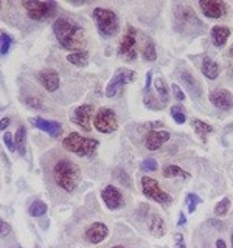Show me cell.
Masks as SVG:
<instances>
[{
  "label": "cell",
  "instance_id": "obj_2",
  "mask_svg": "<svg viewBox=\"0 0 233 248\" xmlns=\"http://www.w3.org/2000/svg\"><path fill=\"white\" fill-rule=\"evenodd\" d=\"M53 180L62 191L73 192L81 182V170L70 158H59L53 165Z\"/></svg>",
  "mask_w": 233,
  "mask_h": 248
},
{
  "label": "cell",
  "instance_id": "obj_27",
  "mask_svg": "<svg viewBox=\"0 0 233 248\" xmlns=\"http://www.w3.org/2000/svg\"><path fill=\"white\" fill-rule=\"evenodd\" d=\"M162 175L165 178H174V177H182V178H190L191 175L183 170L182 168H179L176 165H166L162 170Z\"/></svg>",
  "mask_w": 233,
  "mask_h": 248
},
{
  "label": "cell",
  "instance_id": "obj_48",
  "mask_svg": "<svg viewBox=\"0 0 233 248\" xmlns=\"http://www.w3.org/2000/svg\"><path fill=\"white\" fill-rule=\"evenodd\" d=\"M0 8H2V2H0Z\"/></svg>",
  "mask_w": 233,
  "mask_h": 248
},
{
  "label": "cell",
  "instance_id": "obj_12",
  "mask_svg": "<svg viewBox=\"0 0 233 248\" xmlns=\"http://www.w3.org/2000/svg\"><path fill=\"white\" fill-rule=\"evenodd\" d=\"M199 8L210 19H221L229 13V5L222 0H200Z\"/></svg>",
  "mask_w": 233,
  "mask_h": 248
},
{
  "label": "cell",
  "instance_id": "obj_34",
  "mask_svg": "<svg viewBox=\"0 0 233 248\" xmlns=\"http://www.w3.org/2000/svg\"><path fill=\"white\" fill-rule=\"evenodd\" d=\"M199 203H200L199 196H196V194H193V192L186 194V205H188V211H190V213H194V211H196V208H198Z\"/></svg>",
  "mask_w": 233,
  "mask_h": 248
},
{
  "label": "cell",
  "instance_id": "obj_49",
  "mask_svg": "<svg viewBox=\"0 0 233 248\" xmlns=\"http://www.w3.org/2000/svg\"><path fill=\"white\" fill-rule=\"evenodd\" d=\"M232 54H233V46H232Z\"/></svg>",
  "mask_w": 233,
  "mask_h": 248
},
{
  "label": "cell",
  "instance_id": "obj_21",
  "mask_svg": "<svg viewBox=\"0 0 233 248\" xmlns=\"http://www.w3.org/2000/svg\"><path fill=\"white\" fill-rule=\"evenodd\" d=\"M150 232L154 237H162L166 232V225L163 217L159 214H154L150 220Z\"/></svg>",
  "mask_w": 233,
  "mask_h": 248
},
{
  "label": "cell",
  "instance_id": "obj_8",
  "mask_svg": "<svg viewBox=\"0 0 233 248\" xmlns=\"http://www.w3.org/2000/svg\"><path fill=\"white\" fill-rule=\"evenodd\" d=\"M93 126L101 134H112L118 129V118L112 108L101 107L98 112H95V118H93Z\"/></svg>",
  "mask_w": 233,
  "mask_h": 248
},
{
  "label": "cell",
  "instance_id": "obj_47",
  "mask_svg": "<svg viewBox=\"0 0 233 248\" xmlns=\"http://www.w3.org/2000/svg\"><path fill=\"white\" fill-rule=\"evenodd\" d=\"M230 240H232V248H233V231H232V237H230Z\"/></svg>",
  "mask_w": 233,
  "mask_h": 248
},
{
  "label": "cell",
  "instance_id": "obj_31",
  "mask_svg": "<svg viewBox=\"0 0 233 248\" xmlns=\"http://www.w3.org/2000/svg\"><path fill=\"white\" fill-rule=\"evenodd\" d=\"M230 199L229 197H224L219 203H216V206H215V214L217 216V217H222V216H225L229 211H230Z\"/></svg>",
  "mask_w": 233,
  "mask_h": 248
},
{
  "label": "cell",
  "instance_id": "obj_23",
  "mask_svg": "<svg viewBox=\"0 0 233 248\" xmlns=\"http://www.w3.org/2000/svg\"><path fill=\"white\" fill-rule=\"evenodd\" d=\"M14 141H16V151L19 152V155H25L27 154V129L20 126L14 135Z\"/></svg>",
  "mask_w": 233,
  "mask_h": 248
},
{
  "label": "cell",
  "instance_id": "obj_33",
  "mask_svg": "<svg viewBox=\"0 0 233 248\" xmlns=\"http://www.w3.org/2000/svg\"><path fill=\"white\" fill-rule=\"evenodd\" d=\"M11 44H13V39L10 36L5 34V33L0 34V54H6L8 51H10Z\"/></svg>",
  "mask_w": 233,
  "mask_h": 248
},
{
  "label": "cell",
  "instance_id": "obj_38",
  "mask_svg": "<svg viewBox=\"0 0 233 248\" xmlns=\"http://www.w3.org/2000/svg\"><path fill=\"white\" fill-rule=\"evenodd\" d=\"M3 143L6 146V149L10 152L16 151V141H14V135H11L10 132H5L3 134Z\"/></svg>",
  "mask_w": 233,
  "mask_h": 248
},
{
  "label": "cell",
  "instance_id": "obj_13",
  "mask_svg": "<svg viewBox=\"0 0 233 248\" xmlns=\"http://www.w3.org/2000/svg\"><path fill=\"white\" fill-rule=\"evenodd\" d=\"M101 199H103L104 205L111 209V211H116V209L124 206L123 194L120 192L118 188H115L112 185H107L106 188L101 191Z\"/></svg>",
  "mask_w": 233,
  "mask_h": 248
},
{
  "label": "cell",
  "instance_id": "obj_50",
  "mask_svg": "<svg viewBox=\"0 0 233 248\" xmlns=\"http://www.w3.org/2000/svg\"><path fill=\"white\" fill-rule=\"evenodd\" d=\"M16 248H20V247H16Z\"/></svg>",
  "mask_w": 233,
  "mask_h": 248
},
{
  "label": "cell",
  "instance_id": "obj_45",
  "mask_svg": "<svg viewBox=\"0 0 233 248\" xmlns=\"http://www.w3.org/2000/svg\"><path fill=\"white\" fill-rule=\"evenodd\" d=\"M216 248H227V245H225V242L222 239H217L216 240Z\"/></svg>",
  "mask_w": 233,
  "mask_h": 248
},
{
  "label": "cell",
  "instance_id": "obj_42",
  "mask_svg": "<svg viewBox=\"0 0 233 248\" xmlns=\"http://www.w3.org/2000/svg\"><path fill=\"white\" fill-rule=\"evenodd\" d=\"M151 82H152V72H148L145 79V92H151Z\"/></svg>",
  "mask_w": 233,
  "mask_h": 248
},
{
  "label": "cell",
  "instance_id": "obj_44",
  "mask_svg": "<svg viewBox=\"0 0 233 248\" xmlns=\"http://www.w3.org/2000/svg\"><path fill=\"white\" fill-rule=\"evenodd\" d=\"M185 223H186V217L183 216V213H181V214H179V222H177V225H179V227H183Z\"/></svg>",
  "mask_w": 233,
  "mask_h": 248
},
{
  "label": "cell",
  "instance_id": "obj_11",
  "mask_svg": "<svg viewBox=\"0 0 233 248\" xmlns=\"http://www.w3.org/2000/svg\"><path fill=\"white\" fill-rule=\"evenodd\" d=\"M93 113H95V108H93L92 104H83L80 107H76L75 110L70 113V121L76 124L78 127H81L84 132H90L92 130L90 120Z\"/></svg>",
  "mask_w": 233,
  "mask_h": 248
},
{
  "label": "cell",
  "instance_id": "obj_40",
  "mask_svg": "<svg viewBox=\"0 0 233 248\" xmlns=\"http://www.w3.org/2000/svg\"><path fill=\"white\" fill-rule=\"evenodd\" d=\"M11 232V227L10 223H6L3 219H0V237H5Z\"/></svg>",
  "mask_w": 233,
  "mask_h": 248
},
{
  "label": "cell",
  "instance_id": "obj_6",
  "mask_svg": "<svg viewBox=\"0 0 233 248\" xmlns=\"http://www.w3.org/2000/svg\"><path fill=\"white\" fill-rule=\"evenodd\" d=\"M22 6L25 8L28 13V17L42 22L49 20L51 16L56 13L58 5L54 2H37V0H28V2H22Z\"/></svg>",
  "mask_w": 233,
  "mask_h": 248
},
{
  "label": "cell",
  "instance_id": "obj_43",
  "mask_svg": "<svg viewBox=\"0 0 233 248\" xmlns=\"http://www.w3.org/2000/svg\"><path fill=\"white\" fill-rule=\"evenodd\" d=\"M11 124V120L10 118H2L0 120V130H5L8 126Z\"/></svg>",
  "mask_w": 233,
  "mask_h": 248
},
{
  "label": "cell",
  "instance_id": "obj_18",
  "mask_svg": "<svg viewBox=\"0 0 233 248\" xmlns=\"http://www.w3.org/2000/svg\"><path fill=\"white\" fill-rule=\"evenodd\" d=\"M31 121H33V126L36 129L45 132V134H49L53 138H58L62 135V124L58 121L45 120V118H41V116H36V118H33Z\"/></svg>",
  "mask_w": 233,
  "mask_h": 248
},
{
  "label": "cell",
  "instance_id": "obj_1",
  "mask_svg": "<svg viewBox=\"0 0 233 248\" xmlns=\"http://www.w3.org/2000/svg\"><path fill=\"white\" fill-rule=\"evenodd\" d=\"M53 33L64 50L83 51L85 45V34L81 25L67 17H59L53 23Z\"/></svg>",
  "mask_w": 233,
  "mask_h": 248
},
{
  "label": "cell",
  "instance_id": "obj_17",
  "mask_svg": "<svg viewBox=\"0 0 233 248\" xmlns=\"http://www.w3.org/2000/svg\"><path fill=\"white\" fill-rule=\"evenodd\" d=\"M37 79L47 92H56L61 85L59 73L53 68H45V70H42V72H39Z\"/></svg>",
  "mask_w": 233,
  "mask_h": 248
},
{
  "label": "cell",
  "instance_id": "obj_20",
  "mask_svg": "<svg viewBox=\"0 0 233 248\" xmlns=\"http://www.w3.org/2000/svg\"><path fill=\"white\" fill-rule=\"evenodd\" d=\"M210 37H212L213 45L217 46V48H221V46H224L225 42H227V39L230 37V28L222 27V25H216L212 28V31H210Z\"/></svg>",
  "mask_w": 233,
  "mask_h": 248
},
{
  "label": "cell",
  "instance_id": "obj_19",
  "mask_svg": "<svg viewBox=\"0 0 233 248\" xmlns=\"http://www.w3.org/2000/svg\"><path fill=\"white\" fill-rule=\"evenodd\" d=\"M179 81L183 84L185 90L190 93V96L193 99H199L202 96V87H200V84H199V81L190 72L183 70V72L179 75Z\"/></svg>",
  "mask_w": 233,
  "mask_h": 248
},
{
  "label": "cell",
  "instance_id": "obj_16",
  "mask_svg": "<svg viewBox=\"0 0 233 248\" xmlns=\"http://www.w3.org/2000/svg\"><path fill=\"white\" fill-rule=\"evenodd\" d=\"M109 236V228L103 222H93L90 227L85 230V240L92 245H98Z\"/></svg>",
  "mask_w": 233,
  "mask_h": 248
},
{
  "label": "cell",
  "instance_id": "obj_46",
  "mask_svg": "<svg viewBox=\"0 0 233 248\" xmlns=\"http://www.w3.org/2000/svg\"><path fill=\"white\" fill-rule=\"evenodd\" d=\"M111 248H126L124 245H114V247H111Z\"/></svg>",
  "mask_w": 233,
  "mask_h": 248
},
{
  "label": "cell",
  "instance_id": "obj_41",
  "mask_svg": "<svg viewBox=\"0 0 233 248\" xmlns=\"http://www.w3.org/2000/svg\"><path fill=\"white\" fill-rule=\"evenodd\" d=\"M174 245H176V248H185V240L181 232H176L174 234Z\"/></svg>",
  "mask_w": 233,
  "mask_h": 248
},
{
  "label": "cell",
  "instance_id": "obj_37",
  "mask_svg": "<svg viewBox=\"0 0 233 248\" xmlns=\"http://www.w3.org/2000/svg\"><path fill=\"white\" fill-rule=\"evenodd\" d=\"M115 178L118 180L120 183H123L124 186H128V188H131V178L128 177V174L124 172L123 169H116L115 170Z\"/></svg>",
  "mask_w": 233,
  "mask_h": 248
},
{
  "label": "cell",
  "instance_id": "obj_26",
  "mask_svg": "<svg viewBox=\"0 0 233 248\" xmlns=\"http://www.w3.org/2000/svg\"><path fill=\"white\" fill-rule=\"evenodd\" d=\"M191 126H193L194 132H196V134H198L202 140H205L207 135H208V134H212V132H213V127L210 126L208 123L202 121V120H199V118H194V120L191 121Z\"/></svg>",
  "mask_w": 233,
  "mask_h": 248
},
{
  "label": "cell",
  "instance_id": "obj_10",
  "mask_svg": "<svg viewBox=\"0 0 233 248\" xmlns=\"http://www.w3.org/2000/svg\"><path fill=\"white\" fill-rule=\"evenodd\" d=\"M137 31L134 27H128L124 34L121 37V42L118 45V56H123L126 61H135L137 59V50H135V42H137Z\"/></svg>",
  "mask_w": 233,
  "mask_h": 248
},
{
  "label": "cell",
  "instance_id": "obj_35",
  "mask_svg": "<svg viewBox=\"0 0 233 248\" xmlns=\"http://www.w3.org/2000/svg\"><path fill=\"white\" fill-rule=\"evenodd\" d=\"M157 161L154 158H146L142 161V165H140V169L143 170V172H154V170H157Z\"/></svg>",
  "mask_w": 233,
  "mask_h": 248
},
{
  "label": "cell",
  "instance_id": "obj_5",
  "mask_svg": "<svg viewBox=\"0 0 233 248\" xmlns=\"http://www.w3.org/2000/svg\"><path fill=\"white\" fill-rule=\"evenodd\" d=\"M92 17L95 20L98 33L103 37H114L120 30V20L112 10L106 8H95L92 11Z\"/></svg>",
  "mask_w": 233,
  "mask_h": 248
},
{
  "label": "cell",
  "instance_id": "obj_29",
  "mask_svg": "<svg viewBox=\"0 0 233 248\" xmlns=\"http://www.w3.org/2000/svg\"><path fill=\"white\" fill-rule=\"evenodd\" d=\"M143 104L151 108V110H162L165 104H162V101L159 98H155L154 95H151V92H145V99H143Z\"/></svg>",
  "mask_w": 233,
  "mask_h": 248
},
{
  "label": "cell",
  "instance_id": "obj_32",
  "mask_svg": "<svg viewBox=\"0 0 233 248\" xmlns=\"http://www.w3.org/2000/svg\"><path fill=\"white\" fill-rule=\"evenodd\" d=\"M143 59L148 62H154L157 59V50H155V45L152 42L146 44L145 50H143Z\"/></svg>",
  "mask_w": 233,
  "mask_h": 248
},
{
  "label": "cell",
  "instance_id": "obj_25",
  "mask_svg": "<svg viewBox=\"0 0 233 248\" xmlns=\"http://www.w3.org/2000/svg\"><path fill=\"white\" fill-rule=\"evenodd\" d=\"M154 87H155V92H157L159 99L162 101V104L166 106V103L169 101V89L165 79H163V78H157V79L154 81Z\"/></svg>",
  "mask_w": 233,
  "mask_h": 248
},
{
  "label": "cell",
  "instance_id": "obj_36",
  "mask_svg": "<svg viewBox=\"0 0 233 248\" xmlns=\"http://www.w3.org/2000/svg\"><path fill=\"white\" fill-rule=\"evenodd\" d=\"M23 103H25L28 107L34 108V110H39V108L44 107L42 101L39 99V98H33V96H25V98H23Z\"/></svg>",
  "mask_w": 233,
  "mask_h": 248
},
{
  "label": "cell",
  "instance_id": "obj_4",
  "mask_svg": "<svg viewBox=\"0 0 233 248\" xmlns=\"http://www.w3.org/2000/svg\"><path fill=\"white\" fill-rule=\"evenodd\" d=\"M174 17H176V25L177 30L183 34H200L202 28H204V23H202L198 16L194 14V11L190 6L186 5H179L174 11Z\"/></svg>",
  "mask_w": 233,
  "mask_h": 248
},
{
  "label": "cell",
  "instance_id": "obj_7",
  "mask_svg": "<svg viewBox=\"0 0 233 248\" xmlns=\"http://www.w3.org/2000/svg\"><path fill=\"white\" fill-rule=\"evenodd\" d=\"M140 183H142V192L146 199H150L152 202H157V203H160V205H169L171 202H173L169 194L166 191H163L160 188L159 182L154 180V178L143 175Z\"/></svg>",
  "mask_w": 233,
  "mask_h": 248
},
{
  "label": "cell",
  "instance_id": "obj_28",
  "mask_svg": "<svg viewBox=\"0 0 233 248\" xmlns=\"http://www.w3.org/2000/svg\"><path fill=\"white\" fill-rule=\"evenodd\" d=\"M47 211H49V208H47V203H44L42 200H34L28 206V214L31 217H42L47 214Z\"/></svg>",
  "mask_w": 233,
  "mask_h": 248
},
{
  "label": "cell",
  "instance_id": "obj_22",
  "mask_svg": "<svg viewBox=\"0 0 233 248\" xmlns=\"http://www.w3.org/2000/svg\"><path fill=\"white\" fill-rule=\"evenodd\" d=\"M200 72L205 78H208V79H216V78L219 76V65H217L213 59L205 58L204 61H202Z\"/></svg>",
  "mask_w": 233,
  "mask_h": 248
},
{
  "label": "cell",
  "instance_id": "obj_3",
  "mask_svg": "<svg viewBox=\"0 0 233 248\" xmlns=\"http://www.w3.org/2000/svg\"><path fill=\"white\" fill-rule=\"evenodd\" d=\"M62 146H64L66 151L78 155V157H92V155L97 152L100 141L95 138L83 137L81 134H78V132H70V134L62 140Z\"/></svg>",
  "mask_w": 233,
  "mask_h": 248
},
{
  "label": "cell",
  "instance_id": "obj_24",
  "mask_svg": "<svg viewBox=\"0 0 233 248\" xmlns=\"http://www.w3.org/2000/svg\"><path fill=\"white\" fill-rule=\"evenodd\" d=\"M67 61L75 67H85L89 64V53L87 51H73L67 54Z\"/></svg>",
  "mask_w": 233,
  "mask_h": 248
},
{
  "label": "cell",
  "instance_id": "obj_30",
  "mask_svg": "<svg viewBox=\"0 0 233 248\" xmlns=\"http://www.w3.org/2000/svg\"><path fill=\"white\" fill-rule=\"evenodd\" d=\"M169 113H171V116H173V120H174V121H176L177 124H183V123L186 121L185 108H183L182 106H179V104L173 106V107H171Z\"/></svg>",
  "mask_w": 233,
  "mask_h": 248
},
{
  "label": "cell",
  "instance_id": "obj_39",
  "mask_svg": "<svg viewBox=\"0 0 233 248\" xmlns=\"http://www.w3.org/2000/svg\"><path fill=\"white\" fill-rule=\"evenodd\" d=\"M171 90H173V96H174V99H177L179 103L185 99V93H183V90H182L181 87H179L177 84H173V85H171Z\"/></svg>",
  "mask_w": 233,
  "mask_h": 248
},
{
  "label": "cell",
  "instance_id": "obj_14",
  "mask_svg": "<svg viewBox=\"0 0 233 248\" xmlns=\"http://www.w3.org/2000/svg\"><path fill=\"white\" fill-rule=\"evenodd\" d=\"M210 103H212L217 110L229 112L233 108V95L225 89H215L210 93Z\"/></svg>",
  "mask_w": 233,
  "mask_h": 248
},
{
  "label": "cell",
  "instance_id": "obj_9",
  "mask_svg": "<svg viewBox=\"0 0 233 248\" xmlns=\"http://www.w3.org/2000/svg\"><path fill=\"white\" fill-rule=\"evenodd\" d=\"M135 72L134 70H129V68H116L115 73L112 76V79L109 81L107 87H106V96L107 98H114L116 96V93L120 92V89L123 85L131 84L135 81Z\"/></svg>",
  "mask_w": 233,
  "mask_h": 248
},
{
  "label": "cell",
  "instance_id": "obj_15",
  "mask_svg": "<svg viewBox=\"0 0 233 248\" xmlns=\"http://www.w3.org/2000/svg\"><path fill=\"white\" fill-rule=\"evenodd\" d=\"M171 138V134L166 130H157L152 129L150 132H146L145 135V146L148 151H157L165 144L168 140Z\"/></svg>",
  "mask_w": 233,
  "mask_h": 248
}]
</instances>
